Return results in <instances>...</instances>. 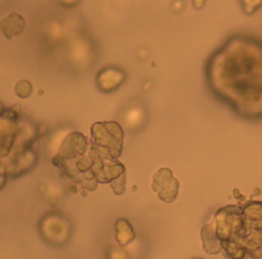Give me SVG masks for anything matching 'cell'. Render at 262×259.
<instances>
[{
	"mask_svg": "<svg viewBox=\"0 0 262 259\" xmlns=\"http://www.w3.org/2000/svg\"><path fill=\"white\" fill-rule=\"evenodd\" d=\"M151 185L152 189L158 192V197L164 202L171 203L177 197L179 183L168 168H161L155 173Z\"/></svg>",
	"mask_w": 262,
	"mask_h": 259,
	"instance_id": "5b68a950",
	"label": "cell"
},
{
	"mask_svg": "<svg viewBox=\"0 0 262 259\" xmlns=\"http://www.w3.org/2000/svg\"><path fill=\"white\" fill-rule=\"evenodd\" d=\"M107 257H116V259H129L128 254L118 247H113V250H110Z\"/></svg>",
	"mask_w": 262,
	"mask_h": 259,
	"instance_id": "9c48e42d",
	"label": "cell"
},
{
	"mask_svg": "<svg viewBox=\"0 0 262 259\" xmlns=\"http://www.w3.org/2000/svg\"><path fill=\"white\" fill-rule=\"evenodd\" d=\"M91 131L92 137L95 140V144L98 147H100L102 150L106 152L114 158L120 156L124 134L118 123H96L92 126Z\"/></svg>",
	"mask_w": 262,
	"mask_h": 259,
	"instance_id": "3957f363",
	"label": "cell"
},
{
	"mask_svg": "<svg viewBox=\"0 0 262 259\" xmlns=\"http://www.w3.org/2000/svg\"><path fill=\"white\" fill-rule=\"evenodd\" d=\"M208 225L226 259H262V202L221 208Z\"/></svg>",
	"mask_w": 262,
	"mask_h": 259,
	"instance_id": "7a4b0ae2",
	"label": "cell"
},
{
	"mask_svg": "<svg viewBox=\"0 0 262 259\" xmlns=\"http://www.w3.org/2000/svg\"><path fill=\"white\" fill-rule=\"evenodd\" d=\"M212 86L235 112L262 116V43L254 38L231 39L212 61Z\"/></svg>",
	"mask_w": 262,
	"mask_h": 259,
	"instance_id": "6da1fadb",
	"label": "cell"
},
{
	"mask_svg": "<svg viewBox=\"0 0 262 259\" xmlns=\"http://www.w3.org/2000/svg\"><path fill=\"white\" fill-rule=\"evenodd\" d=\"M192 259H200V258H192Z\"/></svg>",
	"mask_w": 262,
	"mask_h": 259,
	"instance_id": "30bf717a",
	"label": "cell"
},
{
	"mask_svg": "<svg viewBox=\"0 0 262 259\" xmlns=\"http://www.w3.org/2000/svg\"><path fill=\"white\" fill-rule=\"evenodd\" d=\"M116 239L120 245L126 246L134 239L132 226L126 219H118L116 222Z\"/></svg>",
	"mask_w": 262,
	"mask_h": 259,
	"instance_id": "52a82bcc",
	"label": "cell"
},
{
	"mask_svg": "<svg viewBox=\"0 0 262 259\" xmlns=\"http://www.w3.org/2000/svg\"><path fill=\"white\" fill-rule=\"evenodd\" d=\"M40 232L47 243L61 245L67 243L71 234V226L64 216L48 214V216L40 222Z\"/></svg>",
	"mask_w": 262,
	"mask_h": 259,
	"instance_id": "277c9868",
	"label": "cell"
},
{
	"mask_svg": "<svg viewBox=\"0 0 262 259\" xmlns=\"http://www.w3.org/2000/svg\"><path fill=\"white\" fill-rule=\"evenodd\" d=\"M14 90L19 97H28L32 92V85L28 81L20 80L15 84Z\"/></svg>",
	"mask_w": 262,
	"mask_h": 259,
	"instance_id": "ba28073f",
	"label": "cell"
},
{
	"mask_svg": "<svg viewBox=\"0 0 262 259\" xmlns=\"http://www.w3.org/2000/svg\"><path fill=\"white\" fill-rule=\"evenodd\" d=\"M2 33L10 38L13 35L19 34L25 27V19L15 12H10L8 15L3 17L0 23Z\"/></svg>",
	"mask_w": 262,
	"mask_h": 259,
	"instance_id": "8992f818",
	"label": "cell"
}]
</instances>
